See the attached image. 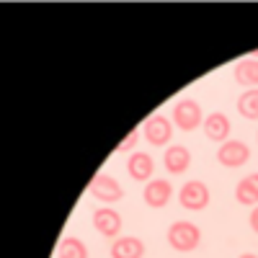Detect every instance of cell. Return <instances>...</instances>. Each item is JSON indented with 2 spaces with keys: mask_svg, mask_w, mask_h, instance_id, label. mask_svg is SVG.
Returning a JSON list of instances; mask_svg holds the SVG:
<instances>
[{
  "mask_svg": "<svg viewBox=\"0 0 258 258\" xmlns=\"http://www.w3.org/2000/svg\"><path fill=\"white\" fill-rule=\"evenodd\" d=\"M165 240L168 245L178 250V253H191L197 250L202 243V227L197 222H188V220H178V222H170L168 232H165Z\"/></svg>",
  "mask_w": 258,
  "mask_h": 258,
  "instance_id": "1",
  "label": "cell"
},
{
  "mask_svg": "<svg viewBox=\"0 0 258 258\" xmlns=\"http://www.w3.org/2000/svg\"><path fill=\"white\" fill-rule=\"evenodd\" d=\"M173 124L181 132H194L199 124H204V114H202V103L197 98H181L173 106Z\"/></svg>",
  "mask_w": 258,
  "mask_h": 258,
  "instance_id": "2",
  "label": "cell"
},
{
  "mask_svg": "<svg viewBox=\"0 0 258 258\" xmlns=\"http://www.w3.org/2000/svg\"><path fill=\"white\" fill-rule=\"evenodd\" d=\"M209 199H212V191H209V186H207L204 181H199V178L186 181V183L181 186V191H178V202H181V207L188 209V212H202V209H207V207H209Z\"/></svg>",
  "mask_w": 258,
  "mask_h": 258,
  "instance_id": "3",
  "label": "cell"
},
{
  "mask_svg": "<svg viewBox=\"0 0 258 258\" xmlns=\"http://www.w3.org/2000/svg\"><path fill=\"white\" fill-rule=\"evenodd\" d=\"M142 137L153 147H170V137H173V121L163 114H153L145 119Z\"/></svg>",
  "mask_w": 258,
  "mask_h": 258,
  "instance_id": "4",
  "label": "cell"
},
{
  "mask_svg": "<svg viewBox=\"0 0 258 258\" xmlns=\"http://www.w3.org/2000/svg\"><path fill=\"white\" fill-rule=\"evenodd\" d=\"M88 194L96 199V202H103V207H111L114 202H121L124 199V188L119 186V181L109 173H98L91 186H88Z\"/></svg>",
  "mask_w": 258,
  "mask_h": 258,
  "instance_id": "5",
  "label": "cell"
},
{
  "mask_svg": "<svg viewBox=\"0 0 258 258\" xmlns=\"http://www.w3.org/2000/svg\"><path fill=\"white\" fill-rule=\"evenodd\" d=\"M93 227H96L98 235H103V238L116 240V238H121L124 220H121V214L114 207H98L93 212Z\"/></svg>",
  "mask_w": 258,
  "mask_h": 258,
  "instance_id": "6",
  "label": "cell"
},
{
  "mask_svg": "<svg viewBox=\"0 0 258 258\" xmlns=\"http://www.w3.org/2000/svg\"><path fill=\"white\" fill-rule=\"evenodd\" d=\"M217 160L225 168H240L250 160V147L243 140H227L217 147Z\"/></svg>",
  "mask_w": 258,
  "mask_h": 258,
  "instance_id": "7",
  "label": "cell"
},
{
  "mask_svg": "<svg viewBox=\"0 0 258 258\" xmlns=\"http://www.w3.org/2000/svg\"><path fill=\"white\" fill-rule=\"evenodd\" d=\"M142 199L150 209H163L170 199H173V183L168 178H153L142 188Z\"/></svg>",
  "mask_w": 258,
  "mask_h": 258,
  "instance_id": "8",
  "label": "cell"
},
{
  "mask_svg": "<svg viewBox=\"0 0 258 258\" xmlns=\"http://www.w3.org/2000/svg\"><path fill=\"white\" fill-rule=\"evenodd\" d=\"M163 165L170 176H181L191 168V150L186 145H170L163 153Z\"/></svg>",
  "mask_w": 258,
  "mask_h": 258,
  "instance_id": "9",
  "label": "cell"
},
{
  "mask_svg": "<svg viewBox=\"0 0 258 258\" xmlns=\"http://www.w3.org/2000/svg\"><path fill=\"white\" fill-rule=\"evenodd\" d=\"M202 129H204V137H207L209 142L222 145V142H227V137H230V132H232V124H230L227 114H222V111H212V114L204 119Z\"/></svg>",
  "mask_w": 258,
  "mask_h": 258,
  "instance_id": "10",
  "label": "cell"
},
{
  "mask_svg": "<svg viewBox=\"0 0 258 258\" xmlns=\"http://www.w3.org/2000/svg\"><path fill=\"white\" fill-rule=\"evenodd\" d=\"M126 173L132 181H153V173H155V160L150 153H132L126 160Z\"/></svg>",
  "mask_w": 258,
  "mask_h": 258,
  "instance_id": "11",
  "label": "cell"
},
{
  "mask_svg": "<svg viewBox=\"0 0 258 258\" xmlns=\"http://www.w3.org/2000/svg\"><path fill=\"white\" fill-rule=\"evenodd\" d=\"M145 243L142 238H135V235H121L116 238L109 248V255L111 258H142L145 255Z\"/></svg>",
  "mask_w": 258,
  "mask_h": 258,
  "instance_id": "12",
  "label": "cell"
},
{
  "mask_svg": "<svg viewBox=\"0 0 258 258\" xmlns=\"http://www.w3.org/2000/svg\"><path fill=\"white\" fill-rule=\"evenodd\" d=\"M235 202L243 207H258V173H248L235 186Z\"/></svg>",
  "mask_w": 258,
  "mask_h": 258,
  "instance_id": "13",
  "label": "cell"
},
{
  "mask_svg": "<svg viewBox=\"0 0 258 258\" xmlns=\"http://www.w3.org/2000/svg\"><path fill=\"white\" fill-rule=\"evenodd\" d=\"M232 75H235V83L238 85H245V91L258 88V59H253V57L240 59L238 64H235Z\"/></svg>",
  "mask_w": 258,
  "mask_h": 258,
  "instance_id": "14",
  "label": "cell"
},
{
  "mask_svg": "<svg viewBox=\"0 0 258 258\" xmlns=\"http://www.w3.org/2000/svg\"><path fill=\"white\" fill-rule=\"evenodd\" d=\"M88 245H85L80 238H73V235H64L59 240L57 248V258H88Z\"/></svg>",
  "mask_w": 258,
  "mask_h": 258,
  "instance_id": "15",
  "label": "cell"
},
{
  "mask_svg": "<svg viewBox=\"0 0 258 258\" xmlns=\"http://www.w3.org/2000/svg\"><path fill=\"white\" fill-rule=\"evenodd\" d=\"M238 114L243 119H250V121H258V88H250V91H243V96L238 98Z\"/></svg>",
  "mask_w": 258,
  "mask_h": 258,
  "instance_id": "16",
  "label": "cell"
},
{
  "mask_svg": "<svg viewBox=\"0 0 258 258\" xmlns=\"http://www.w3.org/2000/svg\"><path fill=\"white\" fill-rule=\"evenodd\" d=\"M137 137H140V129H137V126H135V129H129V135L116 145V153H129V150L137 145Z\"/></svg>",
  "mask_w": 258,
  "mask_h": 258,
  "instance_id": "17",
  "label": "cell"
},
{
  "mask_svg": "<svg viewBox=\"0 0 258 258\" xmlns=\"http://www.w3.org/2000/svg\"><path fill=\"white\" fill-rule=\"evenodd\" d=\"M248 222H250V230L258 235V207H253V209H250V214H248Z\"/></svg>",
  "mask_w": 258,
  "mask_h": 258,
  "instance_id": "18",
  "label": "cell"
},
{
  "mask_svg": "<svg viewBox=\"0 0 258 258\" xmlns=\"http://www.w3.org/2000/svg\"><path fill=\"white\" fill-rule=\"evenodd\" d=\"M238 258H258L255 253H243V255H238Z\"/></svg>",
  "mask_w": 258,
  "mask_h": 258,
  "instance_id": "19",
  "label": "cell"
},
{
  "mask_svg": "<svg viewBox=\"0 0 258 258\" xmlns=\"http://www.w3.org/2000/svg\"><path fill=\"white\" fill-rule=\"evenodd\" d=\"M250 57H253V59H258V49H255V52H253V54H250Z\"/></svg>",
  "mask_w": 258,
  "mask_h": 258,
  "instance_id": "20",
  "label": "cell"
},
{
  "mask_svg": "<svg viewBox=\"0 0 258 258\" xmlns=\"http://www.w3.org/2000/svg\"><path fill=\"white\" fill-rule=\"evenodd\" d=\"M255 137H258V132H255Z\"/></svg>",
  "mask_w": 258,
  "mask_h": 258,
  "instance_id": "21",
  "label": "cell"
}]
</instances>
